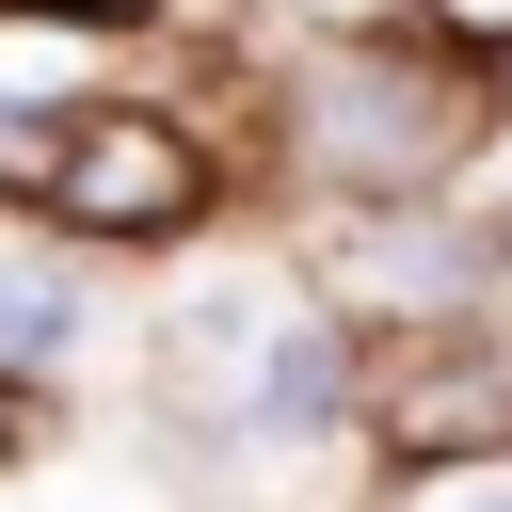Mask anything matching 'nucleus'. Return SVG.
I'll use <instances>...</instances> for the list:
<instances>
[{"label":"nucleus","mask_w":512,"mask_h":512,"mask_svg":"<svg viewBox=\"0 0 512 512\" xmlns=\"http://www.w3.org/2000/svg\"><path fill=\"white\" fill-rule=\"evenodd\" d=\"M288 128H304L320 176L416 192V176H448V144H464V80H448L432 48H384V32H368V48H320V64H304Z\"/></svg>","instance_id":"1"},{"label":"nucleus","mask_w":512,"mask_h":512,"mask_svg":"<svg viewBox=\"0 0 512 512\" xmlns=\"http://www.w3.org/2000/svg\"><path fill=\"white\" fill-rule=\"evenodd\" d=\"M480 272H496L480 224H368V288H384V304H464Z\"/></svg>","instance_id":"4"},{"label":"nucleus","mask_w":512,"mask_h":512,"mask_svg":"<svg viewBox=\"0 0 512 512\" xmlns=\"http://www.w3.org/2000/svg\"><path fill=\"white\" fill-rule=\"evenodd\" d=\"M336 384H352V368H336L320 320H256V352H240V416H256V432H320Z\"/></svg>","instance_id":"3"},{"label":"nucleus","mask_w":512,"mask_h":512,"mask_svg":"<svg viewBox=\"0 0 512 512\" xmlns=\"http://www.w3.org/2000/svg\"><path fill=\"white\" fill-rule=\"evenodd\" d=\"M416 512H512V464H448V480H416Z\"/></svg>","instance_id":"6"},{"label":"nucleus","mask_w":512,"mask_h":512,"mask_svg":"<svg viewBox=\"0 0 512 512\" xmlns=\"http://www.w3.org/2000/svg\"><path fill=\"white\" fill-rule=\"evenodd\" d=\"M32 192L64 208V224H192L208 208V160L160 128V112H64V128H32Z\"/></svg>","instance_id":"2"},{"label":"nucleus","mask_w":512,"mask_h":512,"mask_svg":"<svg viewBox=\"0 0 512 512\" xmlns=\"http://www.w3.org/2000/svg\"><path fill=\"white\" fill-rule=\"evenodd\" d=\"M448 16H464V32H512V0H448Z\"/></svg>","instance_id":"7"},{"label":"nucleus","mask_w":512,"mask_h":512,"mask_svg":"<svg viewBox=\"0 0 512 512\" xmlns=\"http://www.w3.org/2000/svg\"><path fill=\"white\" fill-rule=\"evenodd\" d=\"M32 352H64V288L48 272H0V368H32Z\"/></svg>","instance_id":"5"}]
</instances>
